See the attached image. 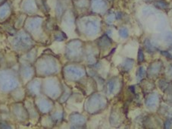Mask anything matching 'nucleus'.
Masks as SVG:
<instances>
[{
    "label": "nucleus",
    "mask_w": 172,
    "mask_h": 129,
    "mask_svg": "<svg viewBox=\"0 0 172 129\" xmlns=\"http://www.w3.org/2000/svg\"><path fill=\"white\" fill-rule=\"evenodd\" d=\"M106 4L103 0H93V7L95 9H102Z\"/></svg>",
    "instance_id": "f257e3e1"
},
{
    "label": "nucleus",
    "mask_w": 172,
    "mask_h": 129,
    "mask_svg": "<svg viewBox=\"0 0 172 129\" xmlns=\"http://www.w3.org/2000/svg\"><path fill=\"white\" fill-rule=\"evenodd\" d=\"M157 101V98L155 96H151L149 97L148 100H147L146 103L147 105H149V107H153L155 105V102Z\"/></svg>",
    "instance_id": "f03ea898"
},
{
    "label": "nucleus",
    "mask_w": 172,
    "mask_h": 129,
    "mask_svg": "<svg viewBox=\"0 0 172 129\" xmlns=\"http://www.w3.org/2000/svg\"><path fill=\"white\" fill-rule=\"evenodd\" d=\"M120 34L121 35L122 37H127V35H128V33H127V29H121L120 31Z\"/></svg>",
    "instance_id": "7ed1b4c3"
},
{
    "label": "nucleus",
    "mask_w": 172,
    "mask_h": 129,
    "mask_svg": "<svg viewBox=\"0 0 172 129\" xmlns=\"http://www.w3.org/2000/svg\"><path fill=\"white\" fill-rule=\"evenodd\" d=\"M157 4H158V6L160 7V8H166V3H164V2H157Z\"/></svg>",
    "instance_id": "20e7f679"
}]
</instances>
